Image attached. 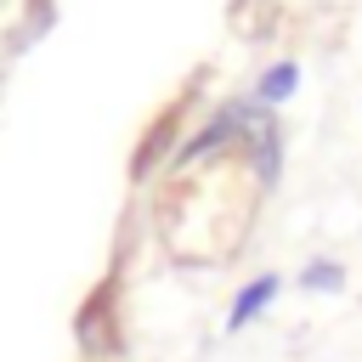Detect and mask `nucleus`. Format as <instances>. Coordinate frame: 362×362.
Returning <instances> with one entry per match:
<instances>
[{
  "mask_svg": "<svg viewBox=\"0 0 362 362\" xmlns=\"http://www.w3.org/2000/svg\"><path fill=\"white\" fill-rule=\"evenodd\" d=\"M283 294V277L277 272H260V277H249L238 294H232V311H226V334H243L255 317H266V305Z\"/></svg>",
  "mask_w": 362,
  "mask_h": 362,
  "instance_id": "1",
  "label": "nucleus"
},
{
  "mask_svg": "<svg viewBox=\"0 0 362 362\" xmlns=\"http://www.w3.org/2000/svg\"><path fill=\"white\" fill-rule=\"evenodd\" d=\"M74 339L85 356H113L119 351V328H113V305L107 300H90L79 317H74Z\"/></svg>",
  "mask_w": 362,
  "mask_h": 362,
  "instance_id": "2",
  "label": "nucleus"
},
{
  "mask_svg": "<svg viewBox=\"0 0 362 362\" xmlns=\"http://www.w3.org/2000/svg\"><path fill=\"white\" fill-rule=\"evenodd\" d=\"M294 90H300V62H272V68L255 79V90H249V96H255L260 107H283Z\"/></svg>",
  "mask_w": 362,
  "mask_h": 362,
  "instance_id": "3",
  "label": "nucleus"
},
{
  "mask_svg": "<svg viewBox=\"0 0 362 362\" xmlns=\"http://www.w3.org/2000/svg\"><path fill=\"white\" fill-rule=\"evenodd\" d=\"M300 288L305 294H339L345 288V266L339 260H311V266H300Z\"/></svg>",
  "mask_w": 362,
  "mask_h": 362,
  "instance_id": "4",
  "label": "nucleus"
}]
</instances>
